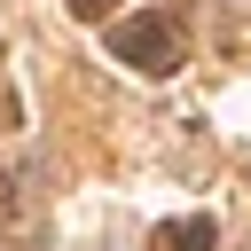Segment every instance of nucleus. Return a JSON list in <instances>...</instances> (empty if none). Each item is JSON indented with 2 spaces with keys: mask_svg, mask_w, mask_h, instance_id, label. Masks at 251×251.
Wrapping results in <instances>:
<instances>
[{
  "mask_svg": "<svg viewBox=\"0 0 251 251\" xmlns=\"http://www.w3.org/2000/svg\"><path fill=\"white\" fill-rule=\"evenodd\" d=\"M110 55H118V63H133V71H149V78H165V71L180 63V47H173V24H165V16H126V24L110 31Z\"/></svg>",
  "mask_w": 251,
  "mask_h": 251,
  "instance_id": "obj_1",
  "label": "nucleus"
},
{
  "mask_svg": "<svg viewBox=\"0 0 251 251\" xmlns=\"http://www.w3.org/2000/svg\"><path fill=\"white\" fill-rule=\"evenodd\" d=\"M212 235H220V227H212L204 212H196V220H165V227H157V251H212Z\"/></svg>",
  "mask_w": 251,
  "mask_h": 251,
  "instance_id": "obj_2",
  "label": "nucleus"
},
{
  "mask_svg": "<svg viewBox=\"0 0 251 251\" xmlns=\"http://www.w3.org/2000/svg\"><path fill=\"white\" fill-rule=\"evenodd\" d=\"M71 16H86V24H94V16H110V0H71Z\"/></svg>",
  "mask_w": 251,
  "mask_h": 251,
  "instance_id": "obj_3",
  "label": "nucleus"
}]
</instances>
